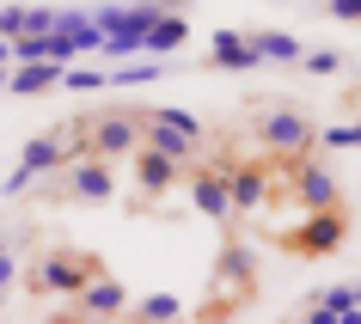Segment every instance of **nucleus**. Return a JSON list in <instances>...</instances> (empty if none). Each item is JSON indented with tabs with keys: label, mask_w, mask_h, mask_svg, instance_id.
I'll return each instance as SVG.
<instances>
[{
	"label": "nucleus",
	"mask_w": 361,
	"mask_h": 324,
	"mask_svg": "<svg viewBox=\"0 0 361 324\" xmlns=\"http://www.w3.org/2000/svg\"><path fill=\"white\" fill-rule=\"evenodd\" d=\"M98 269H104V263H98V251L56 245V251H43L37 263H25V287H31V294H49V300H74Z\"/></svg>",
	"instance_id": "obj_1"
},
{
	"label": "nucleus",
	"mask_w": 361,
	"mask_h": 324,
	"mask_svg": "<svg viewBox=\"0 0 361 324\" xmlns=\"http://www.w3.org/2000/svg\"><path fill=\"white\" fill-rule=\"evenodd\" d=\"M68 135H74V153L86 159H129L135 147H141V116L135 111H104V116H74L68 123Z\"/></svg>",
	"instance_id": "obj_2"
},
{
	"label": "nucleus",
	"mask_w": 361,
	"mask_h": 324,
	"mask_svg": "<svg viewBox=\"0 0 361 324\" xmlns=\"http://www.w3.org/2000/svg\"><path fill=\"white\" fill-rule=\"evenodd\" d=\"M269 166H276V177H288L300 208H343V184L324 159H312V153H269Z\"/></svg>",
	"instance_id": "obj_3"
},
{
	"label": "nucleus",
	"mask_w": 361,
	"mask_h": 324,
	"mask_svg": "<svg viewBox=\"0 0 361 324\" xmlns=\"http://www.w3.org/2000/svg\"><path fill=\"white\" fill-rule=\"evenodd\" d=\"M257 141L264 153H312L319 123L306 116V104H257Z\"/></svg>",
	"instance_id": "obj_4"
},
{
	"label": "nucleus",
	"mask_w": 361,
	"mask_h": 324,
	"mask_svg": "<svg viewBox=\"0 0 361 324\" xmlns=\"http://www.w3.org/2000/svg\"><path fill=\"white\" fill-rule=\"evenodd\" d=\"M221 177H227L233 214H257V208H269V196H276V166H269V159H221Z\"/></svg>",
	"instance_id": "obj_5"
},
{
	"label": "nucleus",
	"mask_w": 361,
	"mask_h": 324,
	"mask_svg": "<svg viewBox=\"0 0 361 324\" xmlns=\"http://www.w3.org/2000/svg\"><path fill=\"white\" fill-rule=\"evenodd\" d=\"M343 239H349V208H306L300 227L282 232V245L300 257H331V251H343Z\"/></svg>",
	"instance_id": "obj_6"
},
{
	"label": "nucleus",
	"mask_w": 361,
	"mask_h": 324,
	"mask_svg": "<svg viewBox=\"0 0 361 324\" xmlns=\"http://www.w3.org/2000/svg\"><path fill=\"white\" fill-rule=\"evenodd\" d=\"M56 190L61 196H86V202H111L116 196V172H111V159H92V153H86V159H74V172L61 177Z\"/></svg>",
	"instance_id": "obj_7"
},
{
	"label": "nucleus",
	"mask_w": 361,
	"mask_h": 324,
	"mask_svg": "<svg viewBox=\"0 0 361 324\" xmlns=\"http://www.w3.org/2000/svg\"><path fill=\"white\" fill-rule=\"evenodd\" d=\"M184 177H190V202L209 214V220H233V202H227V177H221V166L190 159V166H184Z\"/></svg>",
	"instance_id": "obj_8"
},
{
	"label": "nucleus",
	"mask_w": 361,
	"mask_h": 324,
	"mask_svg": "<svg viewBox=\"0 0 361 324\" xmlns=\"http://www.w3.org/2000/svg\"><path fill=\"white\" fill-rule=\"evenodd\" d=\"M80 153H74V135L68 129H56V135H31L25 141V153H19V166L31 177H43V172H61V166H74Z\"/></svg>",
	"instance_id": "obj_9"
},
{
	"label": "nucleus",
	"mask_w": 361,
	"mask_h": 324,
	"mask_svg": "<svg viewBox=\"0 0 361 324\" xmlns=\"http://www.w3.org/2000/svg\"><path fill=\"white\" fill-rule=\"evenodd\" d=\"M135 190H141V202H159V196L184 177V166L178 159H166V153H153V147H135Z\"/></svg>",
	"instance_id": "obj_10"
},
{
	"label": "nucleus",
	"mask_w": 361,
	"mask_h": 324,
	"mask_svg": "<svg viewBox=\"0 0 361 324\" xmlns=\"http://www.w3.org/2000/svg\"><path fill=\"white\" fill-rule=\"evenodd\" d=\"M74 300H80V318H123V312H129V294H123V282H111L104 269H98L92 282L80 287Z\"/></svg>",
	"instance_id": "obj_11"
},
{
	"label": "nucleus",
	"mask_w": 361,
	"mask_h": 324,
	"mask_svg": "<svg viewBox=\"0 0 361 324\" xmlns=\"http://www.w3.org/2000/svg\"><path fill=\"white\" fill-rule=\"evenodd\" d=\"M135 116H141V111H135ZM141 147L166 153V159H178V166H190L196 147H202V135H184V129H171V123H153V116H141Z\"/></svg>",
	"instance_id": "obj_12"
},
{
	"label": "nucleus",
	"mask_w": 361,
	"mask_h": 324,
	"mask_svg": "<svg viewBox=\"0 0 361 324\" xmlns=\"http://www.w3.org/2000/svg\"><path fill=\"white\" fill-rule=\"evenodd\" d=\"M49 86H61V61H19V68H6V92H19V98H31V92H49Z\"/></svg>",
	"instance_id": "obj_13"
},
{
	"label": "nucleus",
	"mask_w": 361,
	"mask_h": 324,
	"mask_svg": "<svg viewBox=\"0 0 361 324\" xmlns=\"http://www.w3.org/2000/svg\"><path fill=\"white\" fill-rule=\"evenodd\" d=\"M221 282H233V300H251L257 294V269H251V251L239 239L221 245Z\"/></svg>",
	"instance_id": "obj_14"
},
{
	"label": "nucleus",
	"mask_w": 361,
	"mask_h": 324,
	"mask_svg": "<svg viewBox=\"0 0 361 324\" xmlns=\"http://www.w3.org/2000/svg\"><path fill=\"white\" fill-rule=\"evenodd\" d=\"M190 43V19L184 13H159V19L147 25V37H141V49L147 56H171V49H184Z\"/></svg>",
	"instance_id": "obj_15"
},
{
	"label": "nucleus",
	"mask_w": 361,
	"mask_h": 324,
	"mask_svg": "<svg viewBox=\"0 0 361 324\" xmlns=\"http://www.w3.org/2000/svg\"><path fill=\"white\" fill-rule=\"evenodd\" d=\"M209 61L227 68V74H245V68H257V49H251V37H239V31H214Z\"/></svg>",
	"instance_id": "obj_16"
},
{
	"label": "nucleus",
	"mask_w": 361,
	"mask_h": 324,
	"mask_svg": "<svg viewBox=\"0 0 361 324\" xmlns=\"http://www.w3.org/2000/svg\"><path fill=\"white\" fill-rule=\"evenodd\" d=\"M251 49H257V61H300V37H288V31H257Z\"/></svg>",
	"instance_id": "obj_17"
},
{
	"label": "nucleus",
	"mask_w": 361,
	"mask_h": 324,
	"mask_svg": "<svg viewBox=\"0 0 361 324\" xmlns=\"http://www.w3.org/2000/svg\"><path fill=\"white\" fill-rule=\"evenodd\" d=\"M135 318L141 324H171V318H184V300L178 294H147V300H135Z\"/></svg>",
	"instance_id": "obj_18"
},
{
	"label": "nucleus",
	"mask_w": 361,
	"mask_h": 324,
	"mask_svg": "<svg viewBox=\"0 0 361 324\" xmlns=\"http://www.w3.org/2000/svg\"><path fill=\"white\" fill-rule=\"evenodd\" d=\"M141 116H153V123H171V129H184V135H202V123H196L190 111H178V104H135Z\"/></svg>",
	"instance_id": "obj_19"
},
{
	"label": "nucleus",
	"mask_w": 361,
	"mask_h": 324,
	"mask_svg": "<svg viewBox=\"0 0 361 324\" xmlns=\"http://www.w3.org/2000/svg\"><path fill=\"white\" fill-rule=\"evenodd\" d=\"M166 61H141V68H123V74H104V86H141V80H159Z\"/></svg>",
	"instance_id": "obj_20"
},
{
	"label": "nucleus",
	"mask_w": 361,
	"mask_h": 324,
	"mask_svg": "<svg viewBox=\"0 0 361 324\" xmlns=\"http://www.w3.org/2000/svg\"><path fill=\"white\" fill-rule=\"evenodd\" d=\"M319 147H361V123H331V129H319Z\"/></svg>",
	"instance_id": "obj_21"
},
{
	"label": "nucleus",
	"mask_w": 361,
	"mask_h": 324,
	"mask_svg": "<svg viewBox=\"0 0 361 324\" xmlns=\"http://www.w3.org/2000/svg\"><path fill=\"white\" fill-rule=\"evenodd\" d=\"M300 68H306V74H337L343 56H337V49H300Z\"/></svg>",
	"instance_id": "obj_22"
},
{
	"label": "nucleus",
	"mask_w": 361,
	"mask_h": 324,
	"mask_svg": "<svg viewBox=\"0 0 361 324\" xmlns=\"http://www.w3.org/2000/svg\"><path fill=\"white\" fill-rule=\"evenodd\" d=\"M61 86H74V92H98L104 74H98V68H61Z\"/></svg>",
	"instance_id": "obj_23"
},
{
	"label": "nucleus",
	"mask_w": 361,
	"mask_h": 324,
	"mask_svg": "<svg viewBox=\"0 0 361 324\" xmlns=\"http://www.w3.org/2000/svg\"><path fill=\"white\" fill-rule=\"evenodd\" d=\"M13 282H19V251H13V245H0V300L13 294Z\"/></svg>",
	"instance_id": "obj_24"
},
{
	"label": "nucleus",
	"mask_w": 361,
	"mask_h": 324,
	"mask_svg": "<svg viewBox=\"0 0 361 324\" xmlns=\"http://www.w3.org/2000/svg\"><path fill=\"white\" fill-rule=\"evenodd\" d=\"M331 19H355L361 25V0H331Z\"/></svg>",
	"instance_id": "obj_25"
},
{
	"label": "nucleus",
	"mask_w": 361,
	"mask_h": 324,
	"mask_svg": "<svg viewBox=\"0 0 361 324\" xmlns=\"http://www.w3.org/2000/svg\"><path fill=\"white\" fill-rule=\"evenodd\" d=\"M0 68H13V37H0Z\"/></svg>",
	"instance_id": "obj_26"
},
{
	"label": "nucleus",
	"mask_w": 361,
	"mask_h": 324,
	"mask_svg": "<svg viewBox=\"0 0 361 324\" xmlns=\"http://www.w3.org/2000/svg\"><path fill=\"white\" fill-rule=\"evenodd\" d=\"M153 6H166V13H178V6H190V0H153Z\"/></svg>",
	"instance_id": "obj_27"
},
{
	"label": "nucleus",
	"mask_w": 361,
	"mask_h": 324,
	"mask_svg": "<svg viewBox=\"0 0 361 324\" xmlns=\"http://www.w3.org/2000/svg\"><path fill=\"white\" fill-rule=\"evenodd\" d=\"M349 294H355V306H361V282H355V287H349Z\"/></svg>",
	"instance_id": "obj_28"
},
{
	"label": "nucleus",
	"mask_w": 361,
	"mask_h": 324,
	"mask_svg": "<svg viewBox=\"0 0 361 324\" xmlns=\"http://www.w3.org/2000/svg\"><path fill=\"white\" fill-rule=\"evenodd\" d=\"M0 92H6V68H0Z\"/></svg>",
	"instance_id": "obj_29"
}]
</instances>
